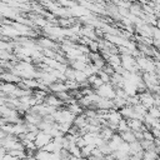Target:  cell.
Masks as SVG:
<instances>
[{
	"label": "cell",
	"mask_w": 160,
	"mask_h": 160,
	"mask_svg": "<svg viewBox=\"0 0 160 160\" xmlns=\"http://www.w3.org/2000/svg\"><path fill=\"white\" fill-rule=\"evenodd\" d=\"M51 140H52V136H51V135H49L48 132L40 130V131L36 134L34 142H35V146H36L38 149H42V148H45Z\"/></svg>",
	"instance_id": "cell-1"
},
{
	"label": "cell",
	"mask_w": 160,
	"mask_h": 160,
	"mask_svg": "<svg viewBox=\"0 0 160 160\" xmlns=\"http://www.w3.org/2000/svg\"><path fill=\"white\" fill-rule=\"evenodd\" d=\"M119 135H120L121 139H122L125 142H128V144H131V142H134V141L138 140L135 132H134L131 129H128V130H125V131H121V132H119Z\"/></svg>",
	"instance_id": "cell-2"
},
{
	"label": "cell",
	"mask_w": 160,
	"mask_h": 160,
	"mask_svg": "<svg viewBox=\"0 0 160 160\" xmlns=\"http://www.w3.org/2000/svg\"><path fill=\"white\" fill-rule=\"evenodd\" d=\"M142 160H160V156L156 151H152V150H144L142 152V156H141Z\"/></svg>",
	"instance_id": "cell-3"
},
{
	"label": "cell",
	"mask_w": 160,
	"mask_h": 160,
	"mask_svg": "<svg viewBox=\"0 0 160 160\" xmlns=\"http://www.w3.org/2000/svg\"><path fill=\"white\" fill-rule=\"evenodd\" d=\"M6 155V149L5 148H2V146H0V160H2V158Z\"/></svg>",
	"instance_id": "cell-4"
}]
</instances>
